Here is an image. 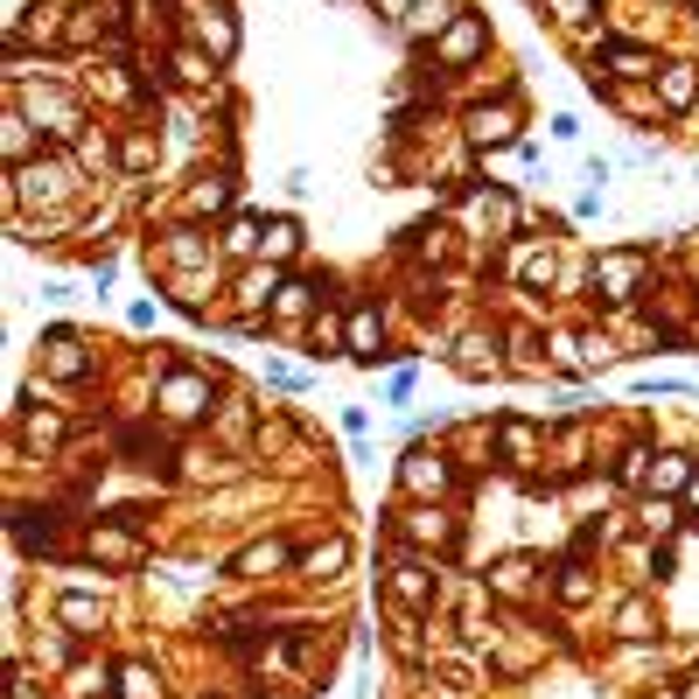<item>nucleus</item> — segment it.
I'll list each match as a JSON object with an SVG mask.
<instances>
[{
    "instance_id": "obj_1",
    "label": "nucleus",
    "mask_w": 699,
    "mask_h": 699,
    "mask_svg": "<svg viewBox=\"0 0 699 699\" xmlns=\"http://www.w3.org/2000/svg\"><path fill=\"white\" fill-rule=\"evenodd\" d=\"M399 489L413 504H441L448 489H455V462L441 455V448H406V462H399Z\"/></svg>"
},
{
    "instance_id": "obj_2",
    "label": "nucleus",
    "mask_w": 699,
    "mask_h": 699,
    "mask_svg": "<svg viewBox=\"0 0 699 699\" xmlns=\"http://www.w3.org/2000/svg\"><path fill=\"white\" fill-rule=\"evenodd\" d=\"M70 189H78V168H70L64 155H49V161H29V168H14V203H64Z\"/></svg>"
},
{
    "instance_id": "obj_3",
    "label": "nucleus",
    "mask_w": 699,
    "mask_h": 699,
    "mask_svg": "<svg viewBox=\"0 0 699 699\" xmlns=\"http://www.w3.org/2000/svg\"><path fill=\"white\" fill-rule=\"evenodd\" d=\"M644 267H651V252H644V245L601 252V267H595V294H609L616 308H622V301H636V280H644Z\"/></svg>"
},
{
    "instance_id": "obj_4",
    "label": "nucleus",
    "mask_w": 699,
    "mask_h": 699,
    "mask_svg": "<svg viewBox=\"0 0 699 699\" xmlns=\"http://www.w3.org/2000/svg\"><path fill=\"white\" fill-rule=\"evenodd\" d=\"M462 134L476 147H511L518 140V99H497V105H469Z\"/></svg>"
},
{
    "instance_id": "obj_5",
    "label": "nucleus",
    "mask_w": 699,
    "mask_h": 699,
    "mask_svg": "<svg viewBox=\"0 0 699 699\" xmlns=\"http://www.w3.org/2000/svg\"><path fill=\"white\" fill-rule=\"evenodd\" d=\"M399 539L406 545H441V553H448V545H455V518H448L441 504H406V511H399Z\"/></svg>"
},
{
    "instance_id": "obj_6",
    "label": "nucleus",
    "mask_w": 699,
    "mask_h": 699,
    "mask_svg": "<svg viewBox=\"0 0 699 699\" xmlns=\"http://www.w3.org/2000/svg\"><path fill=\"white\" fill-rule=\"evenodd\" d=\"M203 406H211V377H196V371H168V385H161V413H168V420H196Z\"/></svg>"
},
{
    "instance_id": "obj_7",
    "label": "nucleus",
    "mask_w": 699,
    "mask_h": 699,
    "mask_svg": "<svg viewBox=\"0 0 699 699\" xmlns=\"http://www.w3.org/2000/svg\"><path fill=\"white\" fill-rule=\"evenodd\" d=\"M343 350L357 357V364H377V357H392V350H385V323H377V308H371V301H357V308H350Z\"/></svg>"
},
{
    "instance_id": "obj_8",
    "label": "nucleus",
    "mask_w": 699,
    "mask_h": 699,
    "mask_svg": "<svg viewBox=\"0 0 699 699\" xmlns=\"http://www.w3.org/2000/svg\"><path fill=\"white\" fill-rule=\"evenodd\" d=\"M392 595H399L406 609H433V560L399 553V566H392Z\"/></svg>"
},
{
    "instance_id": "obj_9",
    "label": "nucleus",
    "mask_w": 699,
    "mask_h": 699,
    "mask_svg": "<svg viewBox=\"0 0 699 699\" xmlns=\"http://www.w3.org/2000/svg\"><path fill=\"white\" fill-rule=\"evenodd\" d=\"M489 43V29H483V14H455V29H448V43H433V56H441V64H469V56H476Z\"/></svg>"
},
{
    "instance_id": "obj_10",
    "label": "nucleus",
    "mask_w": 699,
    "mask_h": 699,
    "mask_svg": "<svg viewBox=\"0 0 699 699\" xmlns=\"http://www.w3.org/2000/svg\"><path fill=\"white\" fill-rule=\"evenodd\" d=\"M280 566H301L280 539H259V545H245V553L232 560V574H245V580H267V574H280Z\"/></svg>"
},
{
    "instance_id": "obj_11",
    "label": "nucleus",
    "mask_w": 699,
    "mask_h": 699,
    "mask_svg": "<svg viewBox=\"0 0 699 699\" xmlns=\"http://www.w3.org/2000/svg\"><path fill=\"white\" fill-rule=\"evenodd\" d=\"M196 43L217 56V64H232L238 56V29H232V14L224 8H196Z\"/></svg>"
},
{
    "instance_id": "obj_12",
    "label": "nucleus",
    "mask_w": 699,
    "mask_h": 699,
    "mask_svg": "<svg viewBox=\"0 0 699 699\" xmlns=\"http://www.w3.org/2000/svg\"><path fill=\"white\" fill-rule=\"evenodd\" d=\"M601 64H609V78H657V56L644 43H601Z\"/></svg>"
},
{
    "instance_id": "obj_13",
    "label": "nucleus",
    "mask_w": 699,
    "mask_h": 699,
    "mask_svg": "<svg viewBox=\"0 0 699 699\" xmlns=\"http://www.w3.org/2000/svg\"><path fill=\"white\" fill-rule=\"evenodd\" d=\"M29 120L43 126L49 140H70V134H78V105H70V99H29Z\"/></svg>"
},
{
    "instance_id": "obj_14",
    "label": "nucleus",
    "mask_w": 699,
    "mask_h": 699,
    "mask_svg": "<svg viewBox=\"0 0 699 699\" xmlns=\"http://www.w3.org/2000/svg\"><path fill=\"white\" fill-rule=\"evenodd\" d=\"M657 99H665V112H686V105L699 99L692 64H665V70H657Z\"/></svg>"
},
{
    "instance_id": "obj_15",
    "label": "nucleus",
    "mask_w": 699,
    "mask_h": 699,
    "mask_svg": "<svg viewBox=\"0 0 699 699\" xmlns=\"http://www.w3.org/2000/svg\"><path fill=\"white\" fill-rule=\"evenodd\" d=\"M43 364H49L56 377H84V343H78L70 329H56L49 343H43Z\"/></svg>"
},
{
    "instance_id": "obj_16",
    "label": "nucleus",
    "mask_w": 699,
    "mask_h": 699,
    "mask_svg": "<svg viewBox=\"0 0 699 699\" xmlns=\"http://www.w3.org/2000/svg\"><path fill=\"white\" fill-rule=\"evenodd\" d=\"M692 469H699L692 455H657L651 462V497H678V489L692 483Z\"/></svg>"
},
{
    "instance_id": "obj_17",
    "label": "nucleus",
    "mask_w": 699,
    "mask_h": 699,
    "mask_svg": "<svg viewBox=\"0 0 699 699\" xmlns=\"http://www.w3.org/2000/svg\"><path fill=\"white\" fill-rule=\"evenodd\" d=\"M489 441L504 448V462H511V469H525V462H532V448H539L525 420H497V427H489Z\"/></svg>"
},
{
    "instance_id": "obj_18",
    "label": "nucleus",
    "mask_w": 699,
    "mask_h": 699,
    "mask_svg": "<svg viewBox=\"0 0 699 699\" xmlns=\"http://www.w3.org/2000/svg\"><path fill=\"white\" fill-rule=\"evenodd\" d=\"M343 560H350V539H329V545H308V553H301V574L329 580V574H343Z\"/></svg>"
},
{
    "instance_id": "obj_19",
    "label": "nucleus",
    "mask_w": 699,
    "mask_h": 699,
    "mask_svg": "<svg viewBox=\"0 0 699 699\" xmlns=\"http://www.w3.org/2000/svg\"><path fill=\"white\" fill-rule=\"evenodd\" d=\"M455 364H462L469 377L497 371V336H462V357H455Z\"/></svg>"
},
{
    "instance_id": "obj_20",
    "label": "nucleus",
    "mask_w": 699,
    "mask_h": 699,
    "mask_svg": "<svg viewBox=\"0 0 699 699\" xmlns=\"http://www.w3.org/2000/svg\"><path fill=\"white\" fill-rule=\"evenodd\" d=\"M91 553H99V560H140L134 525H120V532H91Z\"/></svg>"
},
{
    "instance_id": "obj_21",
    "label": "nucleus",
    "mask_w": 699,
    "mask_h": 699,
    "mask_svg": "<svg viewBox=\"0 0 699 699\" xmlns=\"http://www.w3.org/2000/svg\"><path fill=\"white\" fill-rule=\"evenodd\" d=\"M29 155H35V120L29 112H8V161L29 168Z\"/></svg>"
},
{
    "instance_id": "obj_22",
    "label": "nucleus",
    "mask_w": 699,
    "mask_h": 699,
    "mask_svg": "<svg viewBox=\"0 0 699 699\" xmlns=\"http://www.w3.org/2000/svg\"><path fill=\"white\" fill-rule=\"evenodd\" d=\"M532 574H539L532 560H504L497 574H489V588H497V595H532Z\"/></svg>"
},
{
    "instance_id": "obj_23",
    "label": "nucleus",
    "mask_w": 699,
    "mask_h": 699,
    "mask_svg": "<svg viewBox=\"0 0 699 699\" xmlns=\"http://www.w3.org/2000/svg\"><path fill=\"white\" fill-rule=\"evenodd\" d=\"M56 616H64L78 636H91V630H99V601H91V595H64V601H56Z\"/></svg>"
},
{
    "instance_id": "obj_24",
    "label": "nucleus",
    "mask_w": 699,
    "mask_h": 699,
    "mask_svg": "<svg viewBox=\"0 0 699 699\" xmlns=\"http://www.w3.org/2000/svg\"><path fill=\"white\" fill-rule=\"evenodd\" d=\"M455 14H448V0H420V8L406 14V35H441Z\"/></svg>"
},
{
    "instance_id": "obj_25",
    "label": "nucleus",
    "mask_w": 699,
    "mask_h": 699,
    "mask_svg": "<svg viewBox=\"0 0 699 699\" xmlns=\"http://www.w3.org/2000/svg\"><path fill=\"white\" fill-rule=\"evenodd\" d=\"M259 252H273V259H294V252H301V224H294V217H273V232L259 238Z\"/></svg>"
},
{
    "instance_id": "obj_26",
    "label": "nucleus",
    "mask_w": 699,
    "mask_h": 699,
    "mask_svg": "<svg viewBox=\"0 0 699 699\" xmlns=\"http://www.w3.org/2000/svg\"><path fill=\"white\" fill-rule=\"evenodd\" d=\"M224 203H232V176H203L189 189V211H224Z\"/></svg>"
},
{
    "instance_id": "obj_27",
    "label": "nucleus",
    "mask_w": 699,
    "mask_h": 699,
    "mask_svg": "<svg viewBox=\"0 0 699 699\" xmlns=\"http://www.w3.org/2000/svg\"><path fill=\"white\" fill-rule=\"evenodd\" d=\"M120 699H161V678L147 672V665H126L120 672Z\"/></svg>"
},
{
    "instance_id": "obj_28",
    "label": "nucleus",
    "mask_w": 699,
    "mask_h": 699,
    "mask_svg": "<svg viewBox=\"0 0 699 699\" xmlns=\"http://www.w3.org/2000/svg\"><path fill=\"white\" fill-rule=\"evenodd\" d=\"M518 273L532 280V288H545V280H553V252H545V245H525V252H518Z\"/></svg>"
},
{
    "instance_id": "obj_29",
    "label": "nucleus",
    "mask_w": 699,
    "mask_h": 699,
    "mask_svg": "<svg viewBox=\"0 0 699 699\" xmlns=\"http://www.w3.org/2000/svg\"><path fill=\"white\" fill-rule=\"evenodd\" d=\"M168 259H176V267H203L211 245H196V232H176V238H168Z\"/></svg>"
},
{
    "instance_id": "obj_30",
    "label": "nucleus",
    "mask_w": 699,
    "mask_h": 699,
    "mask_svg": "<svg viewBox=\"0 0 699 699\" xmlns=\"http://www.w3.org/2000/svg\"><path fill=\"white\" fill-rule=\"evenodd\" d=\"M176 70H182V84H211L217 78L211 56H196V49H176Z\"/></svg>"
},
{
    "instance_id": "obj_31",
    "label": "nucleus",
    "mask_w": 699,
    "mask_h": 699,
    "mask_svg": "<svg viewBox=\"0 0 699 699\" xmlns=\"http://www.w3.org/2000/svg\"><path fill=\"white\" fill-rule=\"evenodd\" d=\"M224 245H232V252H252V245H259V217H238L232 232H224Z\"/></svg>"
},
{
    "instance_id": "obj_32",
    "label": "nucleus",
    "mask_w": 699,
    "mask_h": 699,
    "mask_svg": "<svg viewBox=\"0 0 699 699\" xmlns=\"http://www.w3.org/2000/svg\"><path fill=\"white\" fill-rule=\"evenodd\" d=\"M308 280H288V288H280V315H301V308H308Z\"/></svg>"
},
{
    "instance_id": "obj_33",
    "label": "nucleus",
    "mask_w": 699,
    "mask_h": 699,
    "mask_svg": "<svg viewBox=\"0 0 699 699\" xmlns=\"http://www.w3.org/2000/svg\"><path fill=\"white\" fill-rule=\"evenodd\" d=\"M644 525H651V532H672V525H678V511H672V504H657V497H651V504H644Z\"/></svg>"
},
{
    "instance_id": "obj_34",
    "label": "nucleus",
    "mask_w": 699,
    "mask_h": 699,
    "mask_svg": "<svg viewBox=\"0 0 699 699\" xmlns=\"http://www.w3.org/2000/svg\"><path fill=\"white\" fill-rule=\"evenodd\" d=\"M267 377H273L280 392H301V371H288V364H267Z\"/></svg>"
},
{
    "instance_id": "obj_35",
    "label": "nucleus",
    "mask_w": 699,
    "mask_h": 699,
    "mask_svg": "<svg viewBox=\"0 0 699 699\" xmlns=\"http://www.w3.org/2000/svg\"><path fill=\"white\" fill-rule=\"evenodd\" d=\"M686 511H699V469H692V483H686Z\"/></svg>"
},
{
    "instance_id": "obj_36",
    "label": "nucleus",
    "mask_w": 699,
    "mask_h": 699,
    "mask_svg": "<svg viewBox=\"0 0 699 699\" xmlns=\"http://www.w3.org/2000/svg\"><path fill=\"white\" fill-rule=\"evenodd\" d=\"M413 8V0H385V14H406Z\"/></svg>"
}]
</instances>
